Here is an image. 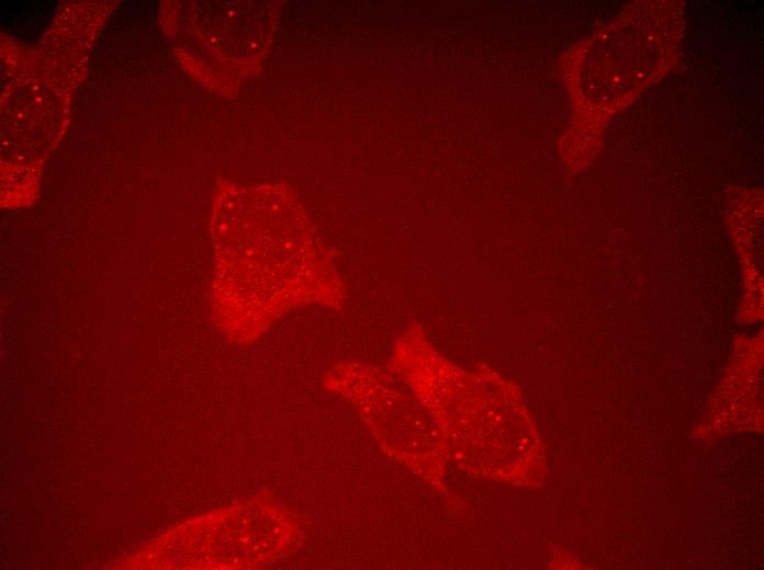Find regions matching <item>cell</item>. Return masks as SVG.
Here are the masks:
<instances>
[{
    "label": "cell",
    "mask_w": 764,
    "mask_h": 570,
    "mask_svg": "<svg viewBox=\"0 0 764 570\" xmlns=\"http://www.w3.org/2000/svg\"><path fill=\"white\" fill-rule=\"evenodd\" d=\"M279 187L277 189L278 193ZM274 189L268 196L266 224L233 267L223 275L227 295L254 319L271 323L290 309L307 304L341 301L336 269L297 203Z\"/></svg>",
    "instance_id": "1"
}]
</instances>
